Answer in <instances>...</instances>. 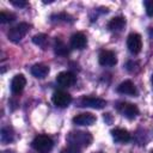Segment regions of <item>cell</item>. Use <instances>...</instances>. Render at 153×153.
Listing matches in <instances>:
<instances>
[{
	"label": "cell",
	"mask_w": 153,
	"mask_h": 153,
	"mask_svg": "<svg viewBox=\"0 0 153 153\" xmlns=\"http://www.w3.org/2000/svg\"><path fill=\"white\" fill-rule=\"evenodd\" d=\"M11 4L17 7H25L27 5V2L25 0H11Z\"/></svg>",
	"instance_id": "cb8c5ba5"
},
{
	"label": "cell",
	"mask_w": 153,
	"mask_h": 153,
	"mask_svg": "<svg viewBox=\"0 0 153 153\" xmlns=\"http://www.w3.org/2000/svg\"><path fill=\"white\" fill-rule=\"evenodd\" d=\"M98 60H99V63L104 67H112L117 63V57L115 53L111 50H102Z\"/></svg>",
	"instance_id": "ba28073f"
},
{
	"label": "cell",
	"mask_w": 153,
	"mask_h": 153,
	"mask_svg": "<svg viewBox=\"0 0 153 153\" xmlns=\"http://www.w3.org/2000/svg\"><path fill=\"white\" fill-rule=\"evenodd\" d=\"M126 67L130 73H136L139 71V63L136 61H128Z\"/></svg>",
	"instance_id": "44dd1931"
},
{
	"label": "cell",
	"mask_w": 153,
	"mask_h": 153,
	"mask_svg": "<svg viewBox=\"0 0 153 153\" xmlns=\"http://www.w3.org/2000/svg\"><path fill=\"white\" fill-rule=\"evenodd\" d=\"M14 19H16V14H13L11 12H6V11L0 12V22L1 23H10V22H13Z\"/></svg>",
	"instance_id": "ffe728a7"
},
{
	"label": "cell",
	"mask_w": 153,
	"mask_h": 153,
	"mask_svg": "<svg viewBox=\"0 0 153 153\" xmlns=\"http://www.w3.org/2000/svg\"><path fill=\"white\" fill-rule=\"evenodd\" d=\"M152 153H153V152H152Z\"/></svg>",
	"instance_id": "f1b7e54d"
},
{
	"label": "cell",
	"mask_w": 153,
	"mask_h": 153,
	"mask_svg": "<svg viewBox=\"0 0 153 153\" xmlns=\"http://www.w3.org/2000/svg\"><path fill=\"white\" fill-rule=\"evenodd\" d=\"M96 116L91 112H82L73 117V123L78 126H91L96 122Z\"/></svg>",
	"instance_id": "30bf717a"
},
{
	"label": "cell",
	"mask_w": 153,
	"mask_h": 153,
	"mask_svg": "<svg viewBox=\"0 0 153 153\" xmlns=\"http://www.w3.org/2000/svg\"><path fill=\"white\" fill-rule=\"evenodd\" d=\"M51 100L57 108H67L72 102V96L68 92L60 90V91L54 92V94L51 97Z\"/></svg>",
	"instance_id": "8992f818"
},
{
	"label": "cell",
	"mask_w": 153,
	"mask_h": 153,
	"mask_svg": "<svg viewBox=\"0 0 153 153\" xmlns=\"http://www.w3.org/2000/svg\"><path fill=\"white\" fill-rule=\"evenodd\" d=\"M97 153H103V152H97Z\"/></svg>",
	"instance_id": "83f0119b"
},
{
	"label": "cell",
	"mask_w": 153,
	"mask_h": 153,
	"mask_svg": "<svg viewBox=\"0 0 153 153\" xmlns=\"http://www.w3.org/2000/svg\"><path fill=\"white\" fill-rule=\"evenodd\" d=\"M106 105V102L102 98L97 97H88L84 96L82 98L79 99V106L82 108H92V109H103Z\"/></svg>",
	"instance_id": "5b68a950"
},
{
	"label": "cell",
	"mask_w": 153,
	"mask_h": 153,
	"mask_svg": "<svg viewBox=\"0 0 153 153\" xmlns=\"http://www.w3.org/2000/svg\"><path fill=\"white\" fill-rule=\"evenodd\" d=\"M25 85H26V79H25V76L23 74L14 75L12 81H11V91H12V93H14V94L20 93L24 90Z\"/></svg>",
	"instance_id": "8fae6325"
},
{
	"label": "cell",
	"mask_w": 153,
	"mask_h": 153,
	"mask_svg": "<svg viewBox=\"0 0 153 153\" xmlns=\"http://www.w3.org/2000/svg\"><path fill=\"white\" fill-rule=\"evenodd\" d=\"M32 147L35 151H37L38 153H49L54 146V141L51 140L50 136L48 135H37L33 140H32Z\"/></svg>",
	"instance_id": "7a4b0ae2"
},
{
	"label": "cell",
	"mask_w": 153,
	"mask_h": 153,
	"mask_svg": "<svg viewBox=\"0 0 153 153\" xmlns=\"http://www.w3.org/2000/svg\"><path fill=\"white\" fill-rule=\"evenodd\" d=\"M126 25V19L123 17H115L108 23V29L110 31H121Z\"/></svg>",
	"instance_id": "2e32d148"
},
{
	"label": "cell",
	"mask_w": 153,
	"mask_h": 153,
	"mask_svg": "<svg viewBox=\"0 0 153 153\" xmlns=\"http://www.w3.org/2000/svg\"><path fill=\"white\" fill-rule=\"evenodd\" d=\"M87 44V38L82 32H76L74 35H72L71 37V47L78 50H81L86 47Z\"/></svg>",
	"instance_id": "7c38bea8"
},
{
	"label": "cell",
	"mask_w": 153,
	"mask_h": 153,
	"mask_svg": "<svg viewBox=\"0 0 153 153\" xmlns=\"http://www.w3.org/2000/svg\"><path fill=\"white\" fill-rule=\"evenodd\" d=\"M76 81L75 75L72 72H61L56 76V82L62 87H69Z\"/></svg>",
	"instance_id": "9c48e42d"
},
{
	"label": "cell",
	"mask_w": 153,
	"mask_h": 153,
	"mask_svg": "<svg viewBox=\"0 0 153 153\" xmlns=\"http://www.w3.org/2000/svg\"><path fill=\"white\" fill-rule=\"evenodd\" d=\"M32 42H33L35 44H37V45H39V47L44 48V47H45V44H47V42H48V36H47V35H44V33L35 35V36L32 37Z\"/></svg>",
	"instance_id": "d6986e66"
},
{
	"label": "cell",
	"mask_w": 153,
	"mask_h": 153,
	"mask_svg": "<svg viewBox=\"0 0 153 153\" xmlns=\"http://www.w3.org/2000/svg\"><path fill=\"white\" fill-rule=\"evenodd\" d=\"M14 139V133H13V129L10 128V127H4L1 129V133H0V140L2 143H10L12 142Z\"/></svg>",
	"instance_id": "e0dca14e"
},
{
	"label": "cell",
	"mask_w": 153,
	"mask_h": 153,
	"mask_svg": "<svg viewBox=\"0 0 153 153\" xmlns=\"http://www.w3.org/2000/svg\"><path fill=\"white\" fill-rule=\"evenodd\" d=\"M48 73H49V67L44 63H36L31 67V74L35 78L43 79L48 75Z\"/></svg>",
	"instance_id": "9a60e30c"
},
{
	"label": "cell",
	"mask_w": 153,
	"mask_h": 153,
	"mask_svg": "<svg viewBox=\"0 0 153 153\" xmlns=\"http://www.w3.org/2000/svg\"><path fill=\"white\" fill-rule=\"evenodd\" d=\"M61 153H80V148L69 145V146H67L66 148H63V149L61 151Z\"/></svg>",
	"instance_id": "603a6c76"
},
{
	"label": "cell",
	"mask_w": 153,
	"mask_h": 153,
	"mask_svg": "<svg viewBox=\"0 0 153 153\" xmlns=\"http://www.w3.org/2000/svg\"><path fill=\"white\" fill-rule=\"evenodd\" d=\"M2 153H13V152H11V151H4Z\"/></svg>",
	"instance_id": "484cf974"
},
{
	"label": "cell",
	"mask_w": 153,
	"mask_h": 153,
	"mask_svg": "<svg viewBox=\"0 0 153 153\" xmlns=\"http://www.w3.org/2000/svg\"><path fill=\"white\" fill-rule=\"evenodd\" d=\"M127 47L129 49V51L134 55L139 54L141 51V48H142V38L139 33L136 32H133L128 36L127 38Z\"/></svg>",
	"instance_id": "52a82bcc"
},
{
	"label": "cell",
	"mask_w": 153,
	"mask_h": 153,
	"mask_svg": "<svg viewBox=\"0 0 153 153\" xmlns=\"http://www.w3.org/2000/svg\"><path fill=\"white\" fill-rule=\"evenodd\" d=\"M54 51H55L56 55H60V56H66V55L69 54V49H68V47H67L61 39H56V41H55Z\"/></svg>",
	"instance_id": "ac0fdd59"
},
{
	"label": "cell",
	"mask_w": 153,
	"mask_h": 153,
	"mask_svg": "<svg viewBox=\"0 0 153 153\" xmlns=\"http://www.w3.org/2000/svg\"><path fill=\"white\" fill-rule=\"evenodd\" d=\"M111 135H112V139L116 142H120V143H126V142L130 141L129 131L123 129V128H115V129H112L111 130Z\"/></svg>",
	"instance_id": "5bb4252c"
},
{
	"label": "cell",
	"mask_w": 153,
	"mask_h": 153,
	"mask_svg": "<svg viewBox=\"0 0 153 153\" xmlns=\"http://www.w3.org/2000/svg\"><path fill=\"white\" fill-rule=\"evenodd\" d=\"M148 32H149V36H151V37H153V27H149Z\"/></svg>",
	"instance_id": "d4e9b609"
},
{
	"label": "cell",
	"mask_w": 153,
	"mask_h": 153,
	"mask_svg": "<svg viewBox=\"0 0 153 153\" xmlns=\"http://www.w3.org/2000/svg\"><path fill=\"white\" fill-rule=\"evenodd\" d=\"M116 109L120 114H122L124 117L133 120L139 115V108L135 104L127 103V102H121L116 105Z\"/></svg>",
	"instance_id": "277c9868"
},
{
	"label": "cell",
	"mask_w": 153,
	"mask_h": 153,
	"mask_svg": "<svg viewBox=\"0 0 153 153\" xmlns=\"http://www.w3.org/2000/svg\"><path fill=\"white\" fill-rule=\"evenodd\" d=\"M67 141L69 145L75 147H87L92 142V135L88 131H71L67 135Z\"/></svg>",
	"instance_id": "6da1fadb"
},
{
	"label": "cell",
	"mask_w": 153,
	"mask_h": 153,
	"mask_svg": "<svg viewBox=\"0 0 153 153\" xmlns=\"http://www.w3.org/2000/svg\"><path fill=\"white\" fill-rule=\"evenodd\" d=\"M29 29H30V25H29L27 23H19V24L14 25L13 27H11V29L8 30L7 37H8L10 41L17 43V42H19V41L27 33Z\"/></svg>",
	"instance_id": "3957f363"
},
{
	"label": "cell",
	"mask_w": 153,
	"mask_h": 153,
	"mask_svg": "<svg viewBox=\"0 0 153 153\" xmlns=\"http://www.w3.org/2000/svg\"><path fill=\"white\" fill-rule=\"evenodd\" d=\"M152 86H153V75H152Z\"/></svg>",
	"instance_id": "4316f807"
},
{
	"label": "cell",
	"mask_w": 153,
	"mask_h": 153,
	"mask_svg": "<svg viewBox=\"0 0 153 153\" xmlns=\"http://www.w3.org/2000/svg\"><path fill=\"white\" fill-rule=\"evenodd\" d=\"M117 92L121 94H128V96H135L137 93V90L133 81L130 80H124L117 86Z\"/></svg>",
	"instance_id": "4fadbf2b"
},
{
	"label": "cell",
	"mask_w": 153,
	"mask_h": 153,
	"mask_svg": "<svg viewBox=\"0 0 153 153\" xmlns=\"http://www.w3.org/2000/svg\"><path fill=\"white\" fill-rule=\"evenodd\" d=\"M145 8H146L147 16L153 17V0H146L145 1Z\"/></svg>",
	"instance_id": "7402d4cb"
}]
</instances>
